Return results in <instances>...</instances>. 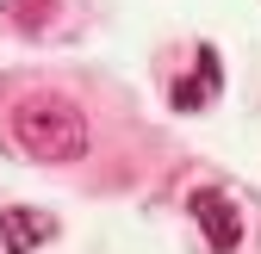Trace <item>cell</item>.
<instances>
[{
    "mask_svg": "<svg viewBox=\"0 0 261 254\" xmlns=\"http://www.w3.org/2000/svg\"><path fill=\"white\" fill-rule=\"evenodd\" d=\"M7 137L25 162L38 168H69L87 155V118L75 100H62V93H31L7 112Z\"/></svg>",
    "mask_w": 261,
    "mask_h": 254,
    "instance_id": "1",
    "label": "cell"
},
{
    "mask_svg": "<svg viewBox=\"0 0 261 254\" xmlns=\"http://www.w3.org/2000/svg\"><path fill=\"white\" fill-rule=\"evenodd\" d=\"M187 211H193V224L205 230L212 254H237V242H243V205L224 193V186H199V193L187 199Z\"/></svg>",
    "mask_w": 261,
    "mask_h": 254,
    "instance_id": "2",
    "label": "cell"
},
{
    "mask_svg": "<svg viewBox=\"0 0 261 254\" xmlns=\"http://www.w3.org/2000/svg\"><path fill=\"white\" fill-rule=\"evenodd\" d=\"M218 93H224V62H218L212 44H199L193 62H187V75L168 81V106H174V112H205Z\"/></svg>",
    "mask_w": 261,
    "mask_h": 254,
    "instance_id": "3",
    "label": "cell"
},
{
    "mask_svg": "<svg viewBox=\"0 0 261 254\" xmlns=\"http://www.w3.org/2000/svg\"><path fill=\"white\" fill-rule=\"evenodd\" d=\"M56 242V217L50 211H31V205H7L0 211V254H31Z\"/></svg>",
    "mask_w": 261,
    "mask_h": 254,
    "instance_id": "4",
    "label": "cell"
},
{
    "mask_svg": "<svg viewBox=\"0 0 261 254\" xmlns=\"http://www.w3.org/2000/svg\"><path fill=\"white\" fill-rule=\"evenodd\" d=\"M7 13H13L19 31H31V38H38V31L56 19V0H7Z\"/></svg>",
    "mask_w": 261,
    "mask_h": 254,
    "instance_id": "5",
    "label": "cell"
}]
</instances>
